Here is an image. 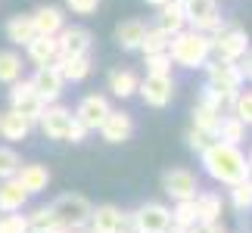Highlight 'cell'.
Here are the masks:
<instances>
[{
	"instance_id": "5",
	"label": "cell",
	"mask_w": 252,
	"mask_h": 233,
	"mask_svg": "<svg viewBox=\"0 0 252 233\" xmlns=\"http://www.w3.org/2000/svg\"><path fill=\"white\" fill-rule=\"evenodd\" d=\"M184 6V19H187V28H196V31H218L224 28V16L218 9V0H181Z\"/></svg>"
},
{
	"instance_id": "41",
	"label": "cell",
	"mask_w": 252,
	"mask_h": 233,
	"mask_svg": "<svg viewBox=\"0 0 252 233\" xmlns=\"http://www.w3.org/2000/svg\"><path fill=\"white\" fill-rule=\"evenodd\" d=\"M87 134H91V131H87L78 118H72V128H69V134H65V143H84Z\"/></svg>"
},
{
	"instance_id": "20",
	"label": "cell",
	"mask_w": 252,
	"mask_h": 233,
	"mask_svg": "<svg viewBox=\"0 0 252 233\" xmlns=\"http://www.w3.org/2000/svg\"><path fill=\"white\" fill-rule=\"evenodd\" d=\"M32 22H34V31L37 34L56 37L65 28V9L63 6H53V3H41L32 13Z\"/></svg>"
},
{
	"instance_id": "35",
	"label": "cell",
	"mask_w": 252,
	"mask_h": 233,
	"mask_svg": "<svg viewBox=\"0 0 252 233\" xmlns=\"http://www.w3.org/2000/svg\"><path fill=\"white\" fill-rule=\"evenodd\" d=\"M28 218V230L32 233H41V230H47V227H53L56 224V215H53V205L47 202V205H37L32 215H25Z\"/></svg>"
},
{
	"instance_id": "10",
	"label": "cell",
	"mask_w": 252,
	"mask_h": 233,
	"mask_svg": "<svg viewBox=\"0 0 252 233\" xmlns=\"http://www.w3.org/2000/svg\"><path fill=\"white\" fill-rule=\"evenodd\" d=\"M174 87L178 84H174L171 75H147V78H140L137 96L150 106V109H165V106H171V100H174Z\"/></svg>"
},
{
	"instance_id": "4",
	"label": "cell",
	"mask_w": 252,
	"mask_h": 233,
	"mask_svg": "<svg viewBox=\"0 0 252 233\" xmlns=\"http://www.w3.org/2000/svg\"><path fill=\"white\" fill-rule=\"evenodd\" d=\"M53 215H56V224L69 227V230H81L87 227V221H91V199L81 196V193H63V196H56L53 202Z\"/></svg>"
},
{
	"instance_id": "38",
	"label": "cell",
	"mask_w": 252,
	"mask_h": 233,
	"mask_svg": "<svg viewBox=\"0 0 252 233\" xmlns=\"http://www.w3.org/2000/svg\"><path fill=\"white\" fill-rule=\"evenodd\" d=\"M0 233H32V230H28V218L22 215V211L0 215Z\"/></svg>"
},
{
	"instance_id": "48",
	"label": "cell",
	"mask_w": 252,
	"mask_h": 233,
	"mask_svg": "<svg viewBox=\"0 0 252 233\" xmlns=\"http://www.w3.org/2000/svg\"><path fill=\"white\" fill-rule=\"evenodd\" d=\"M246 159H249V168H252V152H249V155H246Z\"/></svg>"
},
{
	"instance_id": "9",
	"label": "cell",
	"mask_w": 252,
	"mask_h": 233,
	"mask_svg": "<svg viewBox=\"0 0 252 233\" xmlns=\"http://www.w3.org/2000/svg\"><path fill=\"white\" fill-rule=\"evenodd\" d=\"M131 224L137 233H165L171 227V208L162 202H143L131 211Z\"/></svg>"
},
{
	"instance_id": "39",
	"label": "cell",
	"mask_w": 252,
	"mask_h": 233,
	"mask_svg": "<svg viewBox=\"0 0 252 233\" xmlns=\"http://www.w3.org/2000/svg\"><path fill=\"white\" fill-rule=\"evenodd\" d=\"M100 3L103 0H65V9H69L72 16H94L96 9H100Z\"/></svg>"
},
{
	"instance_id": "36",
	"label": "cell",
	"mask_w": 252,
	"mask_h": 233,
	"mask_svg": "<svg viewBox=\"0 0 252 233\" xmlns=\"http://www.w3.org/2000/svg\"><path fill=\"white\" fill-rule=\"evenodd\" d=\"M143 65H147V75H171V69H174L168 50L165 53H147L143 56Z\"/></svg>"
},
{
	"instance_id": "2",
	"label": "cell",
	"mask_w": 252,
	"mask_h": 233,
	"mask_svg": "<svg viewBox=\"0 0 252 233\" xmlns=\"http://www.w3.org/2000/svg\"><path fill=\"white\" fill-rule=\"evenodd\" d=\"M168 56L181 69H190V72L202 69L212 59V37L206 31H196V28H181L168 41Z\"/></svg>"
},
{
	"instance_id": "23",
	"label": "cell",
	"mask_w": 252,
	"mask_h": 233,
	"mask_svg": "<svg viewBox=\"0 0 252 233\" xmlns=\"http://www.w3.org/2000/svg\"><path fill=\"white\" fill-rule=\"evenodd\" d=\"M106 87H109V93L115 100H131V96H137L140 78L134 69H112L106 75Z\"/></svg>"
},
{
	"instance_id": "28",
	"label": "cell",
	"mask_w": 252,
	"mask_h": 233,
	"mask_svg": "<svg viewBox=\"0 0 252 233\" xmlns=\"http://www.w3.org/2000/svg\"><path fill=\"white\" fill-rule=\"evenodd\" d=\"M215 140L221 143H230V146H240V143L246 140V124L237 118V115H221V121H218V131H215Z\"/></svg>"
},
{
	"instance_id": "25",
	"label": "cell",
	"mask_w": 252,
	"mask_h": 233,
	"mask_svg": "<svg viewBox=\"0 0 252 233\" xmlns=\"http://www.w3.org/2000/svg\"><path fill=\"white\" fill-rule=\"evenodd\" d=\"M28 205V193L22 190V183L16 177L0 180V215H9V211H22Z\"/></svg>"
},
{
	"instance_id": "42",
	"label": "cell",
	"mask_w": 252,
	"mask_h": 233,
	"mask_svg": "<svg viewBox=\"0 0 252 233\" xmlns=\"http://www.w3.org/2000/svg\"><path fill=\"white\" fill-rule=\"evenodd\" d=\"M237 65H240V72H243V81L252 84V47L246 50V56H243V59H240Z\"/></svg>"
},
{
	"instance_id": "43",
	"label": "cell",
	"mask_w": 252,
	"mask_h": 233,
	"mask_svg": "<svg viewBox=\"0 0 252 233\" xmlns=\"http://www.w3.org/2000/svg\"><path fill=\"white\" fill-rule=\"evenodd\" d=\"M41 233H72V230H69V227H63V224H53V227L41 230Z\"/></svg>"
},
{
	"instance_id": "8",
	"label": "cell",
	"mask_w": 252,
	"mask_h": 233,
	"mask_svg": "<svg viewBox=\"0 0 252 233\" xmlns=\"http://www.w3.org/2000/svg\"><path fill=\"white\" fill-rule=\"evenodd\" d=\"M206 84H212L215 90H221L224 96H237L243 90V72H240L237 62H218V59H209L206 65Z\"/></svg>"
},
{
	"instance_id": "13",
	"label": "cell",
	"mask_w": 252,
	"mask_h": 233,
	"mask_svg": "<svg viewBox=\"0 0 252 233\" xmlns=\"http://www.w3.org/2000/svg\"><path fill=\"white\" fill-rule=\"evenodd\" d=\"M128 221H131V211H122L119 205H112V202H103V205L91 208L87 230L91 233H119Z\"/></svg>"
},
{
	"instance_id": "37",
	"label": "cell",
	"mask_w": 252,
	"mask_h": 233,
	"mask_svg": "<svg viewBox=\"0 0 252 233\" xmlns=\"http://www.w3.org/2000/svg\"><path fill=\"white\" fill-rule=\"evenodd\" d=\"M230 115H237L246 128H252V90H240L234 96V109H230Z\"/></svg>"
},
{
	"instance_id": "17",
	"label": "cell",
	"mask_w": 252,
	"mask_h": 233,
	"mask_svg": "<svg viewBox=\"0 0 252 233\" xmlns=\"http://www.w3.org/2000/svg\"><path fill=\"white\" fill-rule=\"evenodd\" d=\"M32 131H34V121L28 118V115L16 112V109L0 112V137H3L9 146H13V143H25L32 137Z\"/></svg>"
},
{
	"instance_id": "19",
	"label": "cell",
	"mask_w": 252,
	"mask_h": 233,
	"mask_svg": "<svg viewBox=\"0 0 252 233\" xmlns=\"http://www.w3.org/2000/svg\"><path fill=\"white\" fill-rule=\"evenodd\" d=\"M22 50H25V62H32L34 69H41V65H53L56 56H60L56 37H47V34H34Z\"/></svg>"
},
{
	"instance_id": "24",
	"label": "cell",
	"mask_w": 252,
	"mask_h": 233,
	"mask_svg": "<svg viewBox=\"0 0 252 233\" xmlns=\"http://www.w3.org/2000/svg\"><path fill=\"white\" fill-rule=\"evenodd\" d=\"M221 215H224V199L215 190L196 193V218L199 224H221Z\"/></svg>"
},
{
	"instance_id": "45",
	"label": "cell",
	"mask_w": 252,
	"mask_h": 233,
	"mask_svg": "<svg viewBox=\"0 0 252 233\" xmlns=\"http://www.w3.org/2000/svg\"><path fill=\"white\" fill-rule=\"evenodd\" d=\"M165 233H190V230H181V227H168Z\"/></svg>"
},
{
	"instance_id": "29",
	"label": "cell",
	"mask_w": 252,
	"mask_h": 233,
	"mask_svg": "<svg viewBox=\"0 0 252 233\" xmlns=\"http://www.w3.org/2000/svg\"><path fill=\"white\" fill-rule=\"evenodd\" d=\"M22 69H25V59H22V53L19 50H0V84H13L22 78Z\"/></svg>"
},
{
	"instance_id": "14",
	"label": "cell",
	"mask_w": 252,
	"mask_h": 233,
	"mask_svg": "<svg viewBox=\"0 0 252 233\" xmlns=\"http://www.w3.org/2000/svg\"><path fill=\"white\" fill-rule=\"evenodd\" d=\"M9 109H16V112L28 115L32 121H37V115H41L44 103H41V96L34 93V87H32V81H28V78H19V81L9 84Z\"/></svg>"
},
{
	"instance_id": "46",
	"label": "cell",
	"mask_w": 252,
	"mask_h": 233,
	"mask_svg": "<svg viewBox=\"0 0 252 233\" xmlns=\"http://www.w3.org/2000/svg\"><path fill=\"white\" fill-rule=\"evenodd\" d=\"M215 233H227V230H224V227H221V224H218V227H215Z\"/></svg>"
},
{
	"instance_id": "16",
	"label": "cell",
	"mask_w": 252,
	"mask_h": 233,
	"mask_svg": "<svg viewBox=\"0 0 252 233\" xmlns=\"http://www.w3.org/2000/svg\"><path fill=\"white\" fill-rule=\"evenodd\" d=\"M100 137H103L106 143H112V146L128 143V140L134 137V118H131V112L112 109L109 115H106V121L100 124Z\"/></svg>"
},
{
	"instance_id": "44",
	"label": "cell",
	"mask_w": 252,
	"mask_h": 233,
	"mask_svg": "<svg viewBox=\"0 0 252 233\" xmlns=\"http://www.w3.org/2000/svg\"><path fill=\"white\" fill-rule=\"evenodd\" d=\"M143 3H150V6H162V3H168V0H143Z\"/></svg>"
},
{
	"instance_id": "22",
	"label": "cell",
	"mask_w": 252,
	"mask_h": 233,
	"mask_svg": "<svg viewBox=\"0 0 252 233\" xmlns=\"http://www.w3.org/2000/svg\"><path fill=\"white\" fill-rule=\"evenodd\" d=\"M56 72L63 75L65 84H81L87 75L94 72V59L91 56H56Z\"/></svg>"
},
{
	"instance_id": "18",
	"label": "cell",
	"mask_w": 252,
	"mask_h": 233,
	"mask_svg": "<svg viewBox=\"0 0 252 233\" xmlns=\"http://www.w3.org/2000/svg\"><path fill=\"white\" fill-rule=\"evenodd\" d=\"M50 168L41 162H22L16 171V180L22 183V190L28 193V196H37V193H44L47 187H50Z\"/></svg>"
},
{
	"instance_id": "26",
	"label": "cell",
	"mask_w": 252,
	"mask_h": 233,
	"mask_svg": "<svg viewBox=\"0 0 252 233\" xmlns=\"http://www.w3.org/2000/svg\"><path fill=\"white\" fill-rule=\"evenodd\" d=\"M153 25L162 28L165 34H174V31H181V28H187V19H184L181 0H168V3L156 6V22H153Z\"/></svg>"
},
{
	"instance_id": "3",
	"label": "cell",
	"mask_w": 252,
	"mask_h": 233,
	"mask_svg": "<svg viewBox=\"0 0 252 233\" xmlns=\"http://www.w3.org/2000/svg\"><path fill=\"white\" fill-rule=\"evenodd\" d=\"M209 37H212V59H218V62H240L252 47L246 28L230 25V22L224 28H218V31H212Z\"/></svg>"
},
{
	"instance_id": "34",
	"label": "cell",
	"mask_w": 252,
	"mask_h": 233,
	"mask_svg": "<svg viewBox=\"0 0 252 233\" xmlns=\"http://www.w3.org/2000/svg\"><path fill=\"white\" fill-rule=\"evenodd\" d=\"M19 165H22V155H19L9 143H0V180L6 177H16Z\"/></svg>"
},
{
	"instance_id": "1",
	"label": "cell",
	"mask_w": 252,
	"mask_h": 233,
	"mask_svg": "<svg viewBox=\"0 0 252 233\" xmlns=\"http://www.w3.org/2000/svg\"><path fill=\"white\" fill-rule=\"evenodd\" d=\"M199 162H202V171H206L215 183H224V187H234V183L252 177L246 152L240 146L221 143V140H212L209 146L199 152Z\"/></svg>"
},
{
	"instance_id": "32",
	"label": "cell",
	"mask_w": 252,
	"mask_h": 233,
	"mask_svg": "<svg viewBox=\"0 0 252 233\" xmlns=\"http://www.w3.org/2000/svg\"><path fill=\"white\" fill-rule=\"evenodd\" d=\"M168 41H171V34H165L156 25H150L147 34H143V41H140V53L143 56H147V53H165L168 50Z\"/></svg>"
},
{
	"instance_id": "11",
	"label": "cell",
	"mask_w": 252,
	"mask_h": 233,
	"mask_svg": "<svg viewBox=\"0 0 252 233\" xmlns=\"http://www.w3.org/2000/svg\"><path fill=\"white\" fill-rule=\"evenodd\" d=\"M112 112V103H109V96H103V93H87L81 96V103L75 106V118H78L87 131H100V124L106 121V115Z\"/></svg>"
},
{
	"instance_id": "15",
	"label": "cell",
	"mask_w": 252,
	"mask_h": 233,
	"mask_svg": "<svg viewBox=\"0 0 252 233\" xmlns=\"http://www.w3.org/2000/svg\"><path fill=\"white\" fill-rule=\"evenodd\" d=\"M34 87V93L41 96V103H60V96L65 90V81H63V75L56 72V65H41V69H34V75L28 78Z\"/></svg>"
},
{
	"instance_id": "7",
	"label": "cell",
	"mask_w": 252,
	"mask_h": 233,
	"mask_svg": "<svg viewBox=\"0 0 252 233\" xmlns=\"http://www.w3.org/2000/svg\"><path fill=\"white\" fill-rule=\"evenodd\" d=\"M162 193H165L171 202L196 199V193H199V177H196V171L184 168V165H174V168L162 171Z\"/></svg>"
},
{
	"instance_id": "21",
	"label": "cell",
	"mask_w": 252,
	"mask_h": 233,
	"mask_svg": "<svg viewBox=\"0 0 252 233\" xmlns=\"http://www.w3.org/2000/svg\"><path fill=\"white\" fill-rule=\"evenodd\" d=\"M147 22L137 16H131V19H122L119 25H115V44H119V50L125 53H134V50H140V41H143V34H147Z\"/></svg>"
},
{
	"instance_id": "30",
	"label": "cell",
	"mask_w": 252,
	"mask_h": 233,
	"mask_svg": "<svg viewBox=\"0 0 252 233\" xmlns=\"http://www.w3.org/2000/svg\"><path fill=\"white\" fill-rule=\"evenodd\" d=\"M193 124L190 128H196V131H202V134H209L212 140H215V131H218V121H221V115L215 112V109H209V106H202V103H196L193 106Z\"/></svg>"
},
{
	"instance_id": "33",
	"label": "cell",
	"mask_w": 252,
	"mask_h": 233,
	"mask_svg": "<svg viewBox=\"0 0 252 233\" xmlns=\"http://www.w3.org/2000/svg\"><path fill=\"white\" fill-rule=\"evenodd\" d=\"M230 208L234 211H249L252 208V177L230 187Z\"/></svg>"
},
{
	"instance_id": "40",
	"label": "cell",
	"mask_w": 252,
	"mask_h": 233,
	"mask_svg": "<svg viewBox=\"0 0 252 233\" xmlns=\"http://www.w3.org/2000/svg\"><path fill=\"white\" fill-rule=\"evenodd\" d=\"M184 143H187V149H190V152H196V155H199V152L212 143V137H209V134H202V131H196V128H190L187 134H184Z\"/></svg>"
},
{
	"instance_id": "47",
	"label": "cell",
	"mask_w": 252,
	"mask_h": 233,
	"mask_svg": "<svg viewBox=\"0 0 252 233\" xmlns=\"http://www.w3.org/2000/svg\"><path fill=\"white\" fill-rule=\"evenodd\" d=\"M72 233H91V230H87V227H81V230H72Z\"/></svg>"
},
{
	"instance_id": "27",
	"label": "cell",
	"mask_w": 252,
	"mask_h": 233,
	"mask_svg": "<svg viewBox=\"0 0 252 233\" xmlns=\"http://www.w3.org/2000/svg\"><path fill=\"white\" fill-rule=\"evenodd\" d=\"M6 41L13 47H25L32 37L37 34L34 31V22H32V13H19V16H9L6 19Z\"/></svg>"
},
{
	"instance_id": "6",
	"label": "cell",
	"mask_w": 252,
	"mask_h": 233,
	"mask_svg": "<svg viewBox=\"0 0 252 233\" xmlns=\"http://www.w3.org/2000/svg\"><path fill=\"white\" fill-rule=\"evenodd\" d=\"M72 109L69 106H63V103H47L44 109H41V115H37V121H34V128L44 134L47 140H60V143H65V134H69V128H72Z\"/></svg>"
},
{
	"instance_id": "12",
	"label": "cell",
	"mask_w": 252,
	"mask_h": 233,
	"mask_svg": "<svg viewBox=\"0 0 252 233\" xmlns=\"http://www.w3.org/2000/svg\"><path fill=\"white\" fill-rule=\"evenodd\" d=\"M56 47H60V56H91L94 34H91V28H84V25L65 22V28L56 34Z\"/></svg>"
},
{
	"instance_id": "31",
	"label": "cell",
	"mask_w": 252,
	"mask_h": 233,
	"mask_svg": "<svg viewBox=\"0 0 252 233\" xmlns=\"http://www.w3.org/2000/svg\"><path fill=\"white\" fill-rule=\"evenodd\" d=\"M196 199H181L171 205V227H181V230H190L196 224Z\"/></svg>"
}]
</instances>
